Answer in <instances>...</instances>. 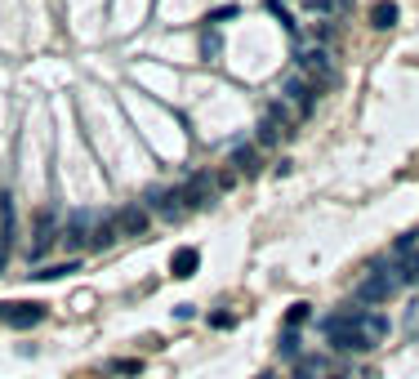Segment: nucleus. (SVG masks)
I'll return each mask as SVG.
<instances>
[{
    "mask_svg": "<svg viewBox=\"0 0 419 379\" xmlns=\"http://www.w3.org/2000/svg\"><path fill=\"white\" fill-rule=\"evenodd\" d=\"M67 273H76V263H58V268H41V281H58V277H67Z\"/></svg>",
    "mask_w": 419,
    "mask_h": 379,
    "instance_id": "nucleus-18",
    "label": "nucleus"
},
{
    "mask_svg": "<svg viewBox=\"0 0 419 379\" xmlns=\"http://www.w3.org/2000/svg\"><path fill=\"white\" fill-rule=\"evenodd\" d=\"M303 9H308V14H317V18H335L339 9H343V0H303Z\"/></svg>",
    "mask_w": 419,
    "mask_h": 379,
    "instance_id": "nucleus-14",
    "label": "nucleus"
},
{
    "mask_svg": "<svg viewBox=\"0 0 419 379\" xmlns=\"http://www.w3.org/2000/svg\"><path fill=\"white\" fill-rule=\"evenodd\" d=\"M49 223H54V214H49V210H45V214H41V237H36V241H32V250H27V259H45V250H49V246H54V241H58V232H54V228H49Z\"/></svg>",
    "mask_w": 419,
    "mask_h": 379,
    "instance_id": "nucleus-11",
    "label": "nucleus"
},
{
    "mask_svg": "<svg viewBox=\"0 0 419 379\" xmlns=\"http://www.w3.org/2000/svg\"><path fill=\"white\" fill-rule=\"evenodd\" d=\"M196 268H201V250L196 246H183V250H174V259H170V273H174L179 281L196 277Z\"/></svg>",
    "mask_w": 419,
    "mask_h": 379,
    "instance_id": "nucleus-9",
    "label": "nucleus"
},
{
    "mask_svg": "<svg viewBox=\"0 0 419 379\" xmlns=\"http://www.w3.org/2000/svg\"><path fill=\"white\" fill-rule=\"evenodd\" d=\"M415 250V232H406V237H397V246H392V254H411Z\"/></svg>",
    "mask_w": 419,
    "mask_h": 379,
    "instance_id": "nucleus-22",
    "label": "nucleus"
},
{
    "mask_svg": "<svg viewBox=\"0 0 419 379\" xmlns=\"http://www.w3.org/2000/svg\"><path fill=\"white\" fill-rule=\"evenodd\" d=\"M397 18H401V9L392 5V0H379V5L371 9V27L379 32H388V27H397Z\"/></svg>",
    "mask_w": 419,
    "mask_h": 379,
    "instance_id": "nucleus-12",
    "label": "nucleus"
},
{
    "mask_svg": "<svg viewBox=\"0 0 419 379\" xmlns=\"http://www.w3.org/2000/svg\"><path fill=\"white\" fill-rule=\"evenodd\" d=\"M401 277H406V286H419V254H406Z\"/></svg>",
    "mask_w": 419,
    "mask_h": 379,
    "instance_id": "nucleus-17",
    "label": "nucleus"
},
{
    "mask_svg": "<svg viewBox=\"0 0 419 379\" xmlns=\"http://www.w3.org/2000/svg\"><path fill=\"white\" fill-rule=\"evenodd\" d=\"M5 259H9V237L0 232V273H5Z\"/></svg>",
    "mask_w": 419,
    "mask_h": 379,
    "instance_id": "nucleus-25",
    "label": "nucleus"
},
{
    "mask_svg": "<svg viewBox=\"0 0 419 379\" xmlns=\"http://www.w3.org/2000/svg\"><path fill=\"white\" fill-rule=\"evenodd\" d=\"M90 228H94V214H90V210H76L63 228H58V246H63V250L90 246Z\"/></svg>",
    "mask_w": 419,
    "mask_h": 379,
    "instance_id": "nucleus-5",
    "label": "nucleus"
},
{
    "mask_svg": "<svg viewBox=\"0 0 419 379\" xmlns=\"http://www.w3.org/2000/svg\"><path fill=\"white\" fill-rule=\"evenodd\" d=\"M232 170H237V174H250V170H254V148H237V152H232Z\"/></svg>",
    "mask_w": 419,
    "mask_h": 379,
    "instance_id": "nucleus-15",
    "label": "nucleus"
},
{
    "mask_svg": "<svg viewBox=\"0 0 419 379\" xmlns=\"http://www.w3.org/2000/svg\"><path fill=\"white\" fill-rule=\"evenodd\" d=\"M299 71L308 81L322 90V85L335 81V63H330V50H322V45H312V50H299Z\"/></svg>",
    "mask_w": 419,
    "mask_h": 379,
    "instance_id": "nucleus-4",
    "label": "nucleus"
},
{
    "mask_svg": "<svg viewBox=\"0 0 419 379\" xmlns=\"http://www.w3.org/2000/svg\"><path fill=\"white\" fill-rule=\"evenodd\" d=\"M259 379H273V375H259Z\"/></svg>",
    "mask_w": 419,
    "mask_h": 379,
    "instance_id": "nucleus-27",
    "label": "nucleus"
},
{
    "mask_svg": "<svg viewBox=\"0 0 419 379\" xmlns=\"http://www.w3.org/2000/svg\"><path fill=\"white\" fill-rule=\"evenodd\" d=\"M112 241H121L116 237V223H112V219H98V223L90 228V246L103 250V246H112Z\"/></svg>",
    "mask_w": 419,
    "mask_h": 379,
    "instance_id": "nucleus-13",
    "label": "nucleus"
},
{
    "mask_svg": "<svg viewBox=\"0 0 419 379\" xmlns=\"http://www.w3.org/2000/svg\"><path fill=\"white\" fill-rule=\"evenodd\" d=\"M112 223H116V237H147V223H152V219H147L143 205H121Z\"/></svg>",
    "mask_w": 419,
    "mask_h": 379,
    "instance_id": "nucleus-6",
    "label": "nucleus"
},
{
    "mask_svg": "<svg viewBox=\"0 0 419 379\" xmlns=\"http://www.w3.org/2000/svg\"><path fill=\"white\" fill-rule=\"evenodd\" d=\"M322 330H326V339L339 352H371V344H366L362 330H357V308H343L335 317H322Z\"/></svg>",
    "mask_w": 419,
    "mask_h": 379,
    "instance_id": "nucleus-2",
    "label": "nucleus"
},
{
    "mask_svg": "<svg viewBox=\"0 0 419 379\" xmlns=\"http://www.w3.org/2000/svg\"><path fill=\"white\" fill-rule=\"evenodd\" d=\"M228 18H237V5H224V9H210L205 22H228Z\"/></svg>",
    "mask_w": 419,
    "mask_h": 379,
    "instance_id": "nucleus-19",
    "label": "nucleus"
},
{
    "mask_svg": "<svg viewBox=\"0 0 419 379\" xmlns=\"http://www.w3.org/2000/svg\"><path fill=\"white\" fill-rule=\"evenodd\" d=\"M210 197H214V183H210V174H192L188 188H183V201H188V205H205Z\"/></svg>",
    "mask_w": 419,
    "mask_h": 379,
    "instance_id": "nucleus-10",
    "label": "nucleus"
},
{
    "mask_svg": "<svg viewBox=\"0 0 419 379\" xmlns=\"http://www.w3.org/2000/svg\"><path fill=\"white\" fill-rule=\"evenodd\" d=\"M401 286H406L401 263H375L371 273L352 286V299H357V303H388Z\"/></svg>",
    "mask_w": 419,
    "mask_h": 379,
    "instance_id": "nucleus-1",
    "label": "nucleus"
},
{
    "mask_svg": "<svg viewBox=\"0 0 419 379\" xmlns=\"http://www.w3.org/2000/svg\"><path fill=\"white\" fill-rule=\"evenodd\" d=\"M5 322L14 330H27L36 322H45V303H5Z\"/></svg>",
    "mask_w": 419,
    "mask_h": 379,
    "instance_id": "nucleus-7",
    "label": "nucleus"
},
{
    "mask_svg": "<svg viewBox=\"0 0 419 379\" xmlns=\"http://www.w3.org/2000/svg\"><path fill=\"white\" fill-rule=\"evenodd\" d=\"M286 322H290V326H299V322H308V303H294V308H290V317H286Z\"/></svg>",
    "mask_w": 419,
    "mask_h": 379,
    "instance_id": "nucleus-23",
    "label": "nucleus"
},
{
    "mask_svg": "<svg viewBox=\"0 0 419 379\" xmlns=\"http://www.w3.org/2000/svg\"><path fill=\"white\" fill-rule=\"evenodd\" d=\"M116 375H139V361H112Z\"/></svg>",
    "mask_w": 419,
    "mask_h": 379,
    "instance_id": "nucleus-24",
    "label": "nucleus"
},
{
    "mask_svg": "<svg viewBox=\"0 0 419 379\" xmlns=\"http://www.w3.org/2000/svg\"><path fill=\"white\" fill-rule=\"evenodd\" d=\"M0 322H5V303H0Z\"/></svg>",
    "mask_w": 419,
    "mask_h": 379,
    "instance_id": "nucleus-26",
    "label": "nucleus"
},
{
    "mask_svg": "<svg viewBox=\"0 0 419 379\" xmlns=\"http://www.w3.org/2000/svg\"><path fill=\"white\" fill-rule=\"evenodd\" d=\"M219 50H224V41H219V36H205V41H201V54H205V58H219Z\"/></svg>",
    "mask_w": 419,
    "mask_h": 379,
    "instance_id": "nucleus-21",
    "label": "nucleus"
},
{
    "mask_svg": "<svg viewBox=\"0 0 419 379\" xmlns=\"http://www.w3.org/2000/svg\"><path fill=\"white\" fill-rule=\"evenodd\" d=\"M322 371H326V361H322V357H303V361H299V379H317Z\"/></svg>",
    "mask_w": 419,
    "mask_h": 379,
    "instance_id": "nucleus-16",
    "label": "nucleus"
},
{
    "mask_svg": "<svg viewBox=\"0 0 419 379\" xmlns=\"http://www.w3.org/2000/svg\"><path fill=\"white\" fill-rule=\"evenodd\" d=\"M281 357H299V335H294V330L281 339Z\"/></svg>",
    "mask_w": 419,
    "mask_h": 379,
    "instance_id": "nucleus-20",
    "label": "nucleus"
},
{
    "mask_svg": "<svg viewBox=\"0 0 419 379\" xmlns=\"http://www.w3.org/2000/svg\"><path fill=\"white\" fill-rule=\"evenodd\" d=\"M179 201H183V188H174V192H170V188H156L152 197H147V205H152L156 214H165V219H179V214H183Z\"/></svg>",
    "mask_w": 419,
    "mask_h": 379,
    "instance_id": "nucleus-8",
    "label": "nucleus"
},
{
    "mask_svg": "<svg viewBox=\"0 0 419 379\" xmlns=\"http://www.w3.org/2000/svg\"><path fill=\"white\" fill-rule=\"evenodd\" d=\"M317 85L303 76V71H290V76H281V103H290V116H308L317 103Z\"/></svg>",
    "mask_w": 419,
    "mask_h": 379,
    "instance_id": "nucleus-3",
    "label": "nucleus"
}]
</instances>
